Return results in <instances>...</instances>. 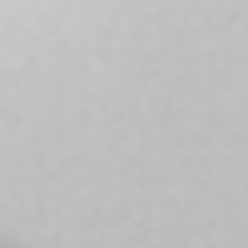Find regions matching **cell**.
<instances>
[{
  "label": "cell",
  "mask_w": 248,
  "mask_h": 248,
  "mask_svg": "<svg viewBox=\"0 0 248 248\" xmlns=\"http://www.w3.org/2000/svg\"><path fill=\"white\" fill-rule=\"evenodd\" d=\"M0 248H20V243H0Z\"/></svg>",
  "instance_id": "cell-1"
}]
</instances>
